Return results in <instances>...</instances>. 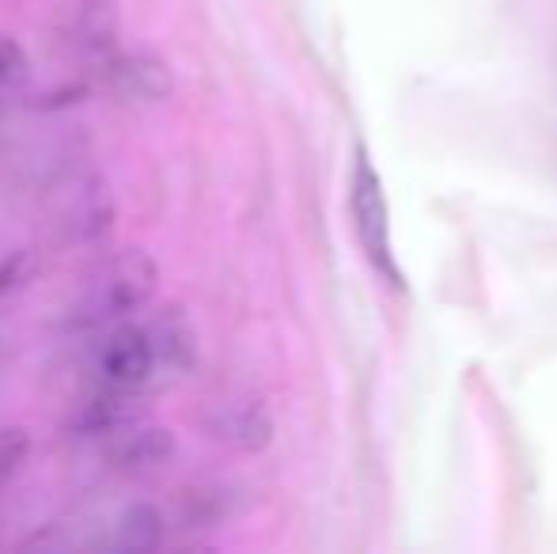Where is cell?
Instances as JSON below:
<instances>
[{
    "label": "cell",
    "instance_id": "1",
    "mask_svg": "<svg viewBox=\"0 0 557 554\" xmlns=\"http://www.w3.org/2000/svg\"><path fill=\"white\" fill-rule=\"evenodd\" d=\"M160 285V270H156L152 255L145 251H122L111 262L96 270L91 285L84 288L81 316L88 323H114L133 311L148 308Z\"/></svg>",
    "mask_w": 557,
    "mask_h": 554
},
{
    "label": "cell",
    "instance_id": "2",
    "mask_svg": "<svg viewBox=\"0 0 557 554\" xmlns=\"http://www.w3.org/2000/svg\"><path fill=\"white\" fill-rule=\"evenodd\" d=\"M349 217H352V232H357L360 247H364V259L380 270L383 278L395 288H403V270L395 262L391 251V213H387V198H383V183L380 171L372 168L364 152H357L352 163V178H349Z\"/></svg>",
    "mask_w": 557,
    "mask_h": 554
},
{
    "label": "cell",
    "instance_id": "3",
    "mask_svg": "<svg viewBox=\"0 0 557 554\" xmlns=\"http://www.w3.org/2000/svg\"><path fill=\"white\" fill-rule=\"evenodd\" d=\"M61 46L76 61L103 69L117 53L122 38V8L117 0H65L61 8Z\"/></svg>",
    "mask_w": 557,
    "mask_h": 554
},
{
    "label": "cell",
    "instance_id": "4",
    "mask_svg": "<svg viewBox=\"0 0 557 554\" xmlns=\"http://www.w3.org/2000/svg\"><path fill=\"white\" fill-rule=\"evenodd\" d=\"M96 369L107 387L140 392L152 380V372L160 369V354H156V342L148 334V327L117 323L103 338V346H99Z\"/></svg>",
    "mask_w": 557,
    "mask_h": 554
},
{
    "label": "cell",
    "instance_id": "5",
    "mask_svg": "<svg viewBox=\"0 0 557 554\" xmlns=\"http://www.w3.org/2000/svg\"><path fill=\"white\" fill-rule=\"evenodd\" d=\"M178 441L168 426H156V421H129L125 429H117L111 441V467L125 475H152L175 459Z\"/></svg>",
    "mask_w": 557,
    "mask_h": 554
},
{
    "label": "cell",
    "instance_id": "6",
    "mask_svg": "<svg viewBox=\"0 0 557 554\" xmlns=\"http://www.w3.org/2000/svg\"><path fill=\"white\" fill-rule=\"evenodd\" d=\"M103 76H107V88L114 96L129 99V103H160L175 88L163 58H156L148 50H129V53L117 50L103 65Z\"/></svg>",
    "mask_w": 557,
    "mask_h": 554
},
{
    "label": "cell",
    "instance_id": "7",
    "mask_svg": "<svg viewBox=\"0 0 557 554\" xmlns=\"http://www.w3.org/2000/svg\"><path fill=\"white\" fill-rule=\"evenodd\" d=\"M209 426H213V436H221L224 444L243 448V452L265 448V444H270V436H273V421H270V415H265L262 403H255V399L221 403Z\"/></svg>",
    "mask_w": 557,
    "mask_h": 554
},
{
    "label": "cell",
    "instance_id": "8",
    "mask_svg": "<svg viewBox=\"0 0 557 554\" xmlns=\"http://www.w3.org/2000/svg\"><path fill=\"white\" fill-rule=\"evenodd\" d=\"M148 334H152V342H156L160 365H168V369L186 372L198 361V334H194L190 319L178 308H163L160 316L148 323Z\"/></svg>",
    "mask_w": 557,
    "mask_h": 554
},
{
    "label": "cell",
    "instance_id": "9",
    "mask_svg": "<svg viewBox=\"0 0 557 554\" xmlns=\"http://www.w3.org/2000/svg\"><path fill=\"white\" fill-rule=\"evenodd\" d=\"M163 535H168V517L160 513V505L133 502L114 525V547L125 554H148L160 547Z\"/></svg>",
    "mask_w": 557,
    "mask_h": 554
},
{
    "label": "cell",
    "instance_id": "10",
    "mask_svg": "<svg viewBox=\"0 0 557 554\" xmlns=\"http://www.w3.org/2000/svg\"><path fill=\"white\" fill-rule=\"evenodd\" d=\"M30 456V433L20 426H0V487L23 471Z\"/></svg>",
    "mask_w": 557,
    "mask_h": 554
},
{
    "label": "cell",
    "instance_id": "11",
    "mask_svg": "<svg viewBox=\"0 0 557 554\" xmlns=\"http://www.w3.org/2000/svg\"><path fill=\"white\" fill-rule=\"evenodd\" d=\"M27 81V53L12 38H0V91H12Z\"/></svg>",
    "mask_w": 557,
    "mask_h": 554
}]
</instances>
